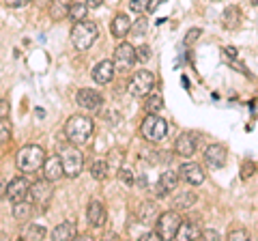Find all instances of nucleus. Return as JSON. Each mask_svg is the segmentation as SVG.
Returning a JSON list of instances; mask_svg holds the SVG:
<instances>
[{
  "instance_id": "nucleus-1",
  "label": "nucleus",
  "mask_w": 258,
  "mask_h": 241,
  "mask_svg": "<svg viewBox=\"0 0 258 241\" xmlns=\"http://www.w3.org/2000/svg\"><path fill=\"white\" fill-rule=\"evenodd\" d=\"M93 130H95V125H93L91 118L76 114L64 123V138H67L71 144H76V147H82V144H86L91 140Z\"/></svg>"
},
{
  "instance_id": "nucleus-2",
  "label": "nucleus",
  "mask_w": 258,
  "mask_h": 241,
  "mask_svg": "<svg viewBox=\"0 0 258 241\" xmlns=\"http://www.w3.org/2000/svg\"><path fill=\"white\" fill-rule=\"evenodd\" d=\"M15 162H18V168L24 174H32V172H37L39 168H43L45 151H43V147H39V144H26V147L20 149Z\"/></svg>"
},
{
  "instance_id": "nucleus-3",
  "label": "nucleus",
  "mask_w": 258,
  "mask_h": 241,
  "mask_svg": "<svg viewBox=\"0 0 258 241\" xmlns=\"http://www.w3.org/2000/svg\"><path fill=\"white\" fill-rule=\"evenodd\" d=\"M99 37V28L95 22H76V26L71 28V43L76 45V50H88Z\"/></svg>"
},
{
  "instance_id": "nucleus-4",
  "label": "nucleus",
  "mask_w": 258,
  "mask_h": 241,
  "mask_svg": "<svg viewBox=\"0 0 258 241\" xmlns=\"http://www.w3.org/2000/svg\"><path fill=\"white\" fill-rule=\"evenodd\" d=\"M142 138H147L149 142H161L168 136V123L166 118H161L159 114H149L140 125Z\"/></svg>"
},
{
  "instance_id": "nucleus-5",
  "label": "nucleus",
  "mask_w": 258,
  "mask_h": 241,
  "mask_svg": "<svg viewBox=\"0 0 258 241\" xmlns=\"http://www.w3.org/2000/svg\"><path fill=\"white\" fill-rule=\"evenodd\" d=\"M60 162H62V168H64V176L76 179V176L82 172L84 155L80 153V149L76 147V144H69V147L60 149Z\"/></svg>"
},
{
  "instance_id": "nucleus-6",
  "label": "nucleus",
  "mask_w": 258,
  "mask_h": 241,
  "mask_svg": "<svg viewBox=\"0 0 258 241\" xmlns=\"http://www.w3.org/2000/svg\"><path fill=\"white\" fill-rule=\"evenodd\" d=\"M153 86H155V76L147 69L134 74L132 80H129V84H127L129 93H132L134 97H147V95L153 91Z\"/></svg>"
},
{
  "instance_id": "nucleus-7",
  "label": "nucleus",
  "mask_w": 258,
  "mask_h": 241,
  "mask_svg": "<svg viewBox=\"0 0 258 241\" xmlns=\"http://www.w3.org/2000/svg\"><path fill=\"white\" fill-rule=\"evenodd\" d=\"M183 224L181 215L176 211H166L157 215V222H155V230L161 235V239H174L176 237V230Z\"/></svg>"
},
{
  "instance_id": "nucleus-8",
  "label": "nucleus",
  "mask_w": 258,
  "mask_h": 241,
  "mask_svg": "<svg viewBox=\"0 0 258 241\" xmlns=\"http://www.w3.org/2000/svg\"><path fill=\"white\" fill-rule=\"evenodd\" d=\"M136 61H138V54H136V47L132 43H120L116 47V52H114V67L118 71H123V74H127L129 69H132L136 65Z\"/></svg>"
},
{
  "instance_id": "nucleus-9",
  "label": "nucleus",
  "mask_w": 258,
  "mask_h": 241,
  "mask_svg": "<svg viewBox=\"0 0 258 241\" xmlns=\"http://www.w3.org/2000/svg\"><path fill=\"white\" fill-rule=\"evenodd\" d=\"M52 196H54L52 181H47L45 176H43L41 181H35V183H32V186H30L28 198H30L35 205H39V207H47V205H50Z\"/></svg>"
},
{
  "instance_id": "nucleus-10",
  "label": "nucleus",
  "mask_w": 258,
  "mask_h": 241,
  "mask_svg": "<svg viewBox=\"0 0 258 241\" xmlns=\"http://www.w3.org/2000/svg\"><path fill=\"white\" fill-rule=\"evenodd\" d=\"M179 179H181V176H179V172H176V170H164L159 174L157 183H155V196L164 198L168 194H172L174 188L179 186Z\"/></svg>"
},
{
  "instance_id": "nucleus-11",
  "label": "nucleus",
  "mask_w": 258,
  "mask_h": 241,
  "mask_svg": "<svg viewBox=\"0 0 258 241\" xmlns=\"http://www.w3.org/2000/svg\"><path fill=\"white\" fill-rule=\"evenodd\" d=\"M198 142H200V138L196 134H194V132H185V134H181L179 138H176L174 151L181 157H191L194 153H196V149H198Z\"/></svg>"
},
{
  "instance_id": "nucleus-12",
  "label": "nucleus",
  "mask_w": 258,
  "mask_h": 241,
  "mask_svg": "<svg viewBox=\"0 0 258 241\" xmlns=\"http://www.w3.org/2000/svg\"><path fill=\"white\" fill-rule=\"evenodd\" d=\"M76 101L84 110H99L103 106V97L99 93H95L93 88H80L76 93Z\"/></svg>"
},
{
  "instance_id": "nucleus-13",
  "label": "nucleus",
  "mask_w": 258,
  "mask_h": 241,
  "mask_svg": "<svg viewBox=\"0 0 258 241\" xmlns=\"http://www.w3.org/2000/svg\"><path fill=\"white\" fill-rule=\"evenodd\" d=\"M28 192H30V183L26 181V176H18L7 186V198L11 203H18V200H24L28 196Z\"/></svg>"
},
{
  "instance_id": "nucleus-14",
  "label": "nucleus",
  "mask_w": 258,
  "mask_h": 241,
  "mask_svg": "<svg viewBox=\"0 0 258 241\" xmlns=\"http://www.w3.org/2000/svg\"><path fill=\"white\" fill-rule=\"evenodd\" d=\"M179 176L185 183H189V186H200L205 181V170L198 164H183L179 170Z\"/></svg>"
},
{
  "instance_id": "nucleus-15",
  "label": "nucleus",
  "mask_w": 258,
  "mask_h": 241,
  "mask_svg": "<svg viewBox=\"0 0 258 241\" xmlns=\"http://www.w3.org/2000/svg\"><path fill=\"white\" fill-rule=\"evenodd\" d=\"M226 159H228V153H226V149L222 147V144H211V147H207L205 162L211 168H224Z\"/></svg>"
},
{
  "instance_id": "nucleus-16",
  "label": "nucleus",
  "mask_w": 258,
  "mask_h": 241,
  "mask_svg": "<svg viewBox=\"0 0 258 241\" xmlns=\"http://www.w3.org/2000/svg\"><path fill=\"white\" fill-rule=\"evenodd\" d=\"M114 63L112 61H101L99 65H95V69H93V80L97 84H108V82H112V78H114Z\"/></svg>"
},
{
  "instance_id": "nucleus-17",
  "label": "nucleus",
  "mask_w": 258,
  "mask_h": 241,
  "mask_svg": "<svg viewBox=\"0 0 258 241\" xmlns=\"http://www.w3.org/2000/svg\"><path fill=\"white\" fill-rule=\"evenodd\" d=\"M86 218L91 222V226H95V228L103 226V222H106V209H103V205L99 200H91V203H88Z\"/></svg>"
},
{
  "instance_id": "nucleus-18",
  "label": "nucleus",
  "mask_w": 258,
  "mask_h": 241,
  "mask_svg": "<svg viewBox=\"0 0 258 241\" xmlns=\"http://www.w3.org/2000/svg\"><path fill=\"white\" fill-rule=\"evenodd\" d=\"M43 176H45L47 181H58L60 176H64V168H62V162H60V155L45 159V164H43Z\"/></svg>"
},
{
  "instance_id": "nucleus-19",
  "label": "nucleus",
  "mask_w": 258,
  "mask_h": 241,
  "mask_svg": "<svg viewBox=\"0 0 258 241\" xmlns=\"http://www.w3.org/2000/svg\"><path fill=\"white\" fill-rule=\"evenodd\" d=\"M112 35L118 37V39H123L125 35L132 33V20H129V15L125 13H118L114 20H112Z\"/></svg>"
},
{
  "instance_id": "nucleus-20",
  "label": "nucleus",
  "mask_w": 258,
  "mask_h": 241,
  "mask_svg": "<svg viewBox=\"0 0 258 241\" xmlns=\"http://www.w3.org/2000/svg\"><path fill=\"white\" fill-rule=\"evenodd\" d=\"M32 205H35V203H32V200L28 203L26 198L18 200V203L13 205V218L18 220V222H28L32 215H35V207H32Z\"/></svg>"
},
{
  "instance_id": "nucleus-21",
  "label": "nucleus",
  "mask_w": 258,
  "mask_h": 241,
  "mask_svg": "<svg viewBox=\"0 0 258 241\" xmlns=\"http://www.w3.org/2000/svg\"><path fill=\"white\" fill-rule=\"evenodd\" d=\"M76 235H78V228L74 222H62L60 226H56L52 230V239L56 241H69V239H76Z\"/></svg>"
},
{
  "instance_id": "nucleus-22",
  "label": "nucleus",
  "mask_w": 258,
  "mask_h": 241,
  "mask_svg": "<svg viewBox=\"0 0 258 241\" xmlns=\"http://www.w3.org/2000/svg\"><path fill=\"white\" fill-rule=\"evenodd\" d=\"M203 237V230H200L194 222H183L179 230H176V237L174 239H181V241H189V239H200Z\"/></svg>"
},
{
  "instance_id": "nucleus-23",
  "label": "nucleus",
  "mask_w": 258,
  "mask_h": 241,
  "mask_svg": "<svg viewBox=\"0 0 258 241\" xmlns=\"http://www.w3.org/2000/svg\"><path fill=\"white\" fill-rule=\"evenodd\" d=\"M222 24H224V28H228V30L239 28L241 26V9L239 7H228L222 15Z\"/></svg>"
},
{
  "instance_id": "nucleus-24",
  "label": "nucleus",
  "mask_w": 258,
  "mask_h": 241,
  "mask_svg": "<svg viewBox=\"0 0 258 241\" xmlns=\"http://www.w3.org/2000/svg\"><path fill=\"white\" fill-rule=\"evenodd\" d=\"M69 0H52L50 3V15L52 20H62V18H69Z\"/></svg>"
},
{
  "instance_id": "nucleus-25",
  "label": "nucleus",
  "mask_w": 258,
  "mask_h": 241,
  "mask_svg": "<svg viewBox=\"0 0 258 241\" xmlns=\"http://www.w3.org/2000/svg\"><path fill=\"white\" fill-rule=\"evenodd\" d=\"M106 164H108V168H110V170L118 172L120 168H123V166H120V164H123V151H120V149H112L110 153H108Z\"/></svg>"
},
{
  "instance_id": "nucleus-26",
  "label": "nucleus",
  "mask_w": 258,
  "mask_h": 241,
  "mask_svg": "<svg viewBox=\"0 0 258 241\" xmlns=\"http://www.w3.org/2000/svg\"><path fill=\"white\" fill-rule=\"evenodd\" d=\"M24 239H45V228L39 226V224H28L26 228L22 230Z\"/></svg>"
},
{
  "instance_id": "nucleus-27",
  "label": "nucleus",
  "mask_w": 258,
  "mask_h": 241,
  "mask_svg": "<svg viewBox=\"0 0 258 241\" xmlns=\"http://www.w3.org/2000/svg\"><path fill=\"white\" fill-rule=\"evenodd\" d=\"M108 172H110V168H108V164L106 162H93V166H91V176L95 181H103L108 176Z\"/></svg>"
},
{
  "instance_id": "nucleus-28",
  "label": "nucleus",
  "mask_w": 258,
  "mask_h": 241,
  "mask_svg": "<svg viewBox=\"0 0 258 241\" xmlns=\"http://www.w3.org/2000/svg\"><path fill=\"white\" fill-rule=\"evenodd\" d=\"M138 218H140V222H151L153 218H157V209H155V205L153 203H142L140 205V211H138Z\"/></svg>"
},
{
  "instance_id": "nucleus-29",
  "label": "nucleus",
  "mask_w": 258,
  "mask_h": 241,
  "mask_svg": "<svg viewBox=\"0 0 258 241\" xmlns=\"http://www.w3.org/2000/svg\"><path fill=\"white\" fill-rule=\"evenodd\" d=\"M86 11H88L86 3H76V5H71V9H69V18L74 22H82L86 18Z\"/></svg>"
},
{
  "instance_id": "nucleus-30",
  "label": "nucleus",
  "mask_w": 258,
  "mask_h": 241,
  "mask_svg": "<svg viewBox=\"0 0 258 241\" xmlns=\"http://www.w3.org/2000/svg\"><path fill=\"white\" fill-rule=\"evenodd\" d=\"M11 132H13V127H11V120L3 116V118H0V147L9 142V138H11Z\"/></svg>"
},
{
  "instance_id": "nucleus-31",
  "label": "nucleus",
  "mask_w": 258,
  "mask_h": 241,
  "mask_svg": "<svg viewBox=\"0 0 258 241\" xmlns=\"http://www.w3.org/2000/svg\"><path fill=\"white\" fill-rule=\"evenodd\" d=\"M144 106H147V112H149V114H157V112L164 108V101H161L159 95H151Z\"/></svg>"
},
{
  "instance_id": "nucleus-32",
  "label": "nucleus",
  "mask_w": 258,
  "mask_h": 241,
  "mask_svg": "<svg viewBox=\"0 0 258 241\" xmlns=\"http://www.w3.org/2000/svg\"><path fill=\"white\" fill-rule=\"evenodd\" d=\"M194 203H196V196H194V194H181L179 198L174 200V205L179 209H189Z\"/></svg>"
},
{
  "instance_id": "nucleus-33",
  "label": "nucleus",
  "mask_w": 258,
  "mask_h": 241,
  "mask_svg": "<svg viewBox=\"0 0 258 241\" xmlns=\"http://www.w3.org/2000/svg\"><path fill=\"white\" fill-rule=\"evenodd\" d=\"M149 3H151V0H129V9H132L134 13L149 11Z\"/></svg>"
},
{
  "instance_id": "nucleus-34",
  "label": "nucleus",
  "mask_w": 258,
  "mask_h": 241,
  "mask_svg": "<svg viewBox=\"0 0 258 241\" xmlns=\"http://www.w3.org/2000/svg\"><path fill=\"white\" fill-rule=\"evenodd\" d=\"M254 170H256V164L249 159V162H243V166H241V179L243 181H247L249 176L254 174Z\"/></svg>"
},
{
  "instance_id": "nucleus-35",
  "label": "nucleus",
  "mask_w": 258,
  "mask_h": 241,
  "mask_svg": "<svg viewBox=\"0 0 258 241\" xmlns=\"http://www.w3.org/2000/svg\"><path fill=\"white\" fill-rule=\"evenodd\" d=\"M118 179L120 181H123V183H127V186H134V172L132 170H129V168H120V170H118Z\"/></svg>"
},
{
  "instance_id": "nucleus-36",
  "label": "nucleus",
  "mask_w": 258,
  "mask_h": 241,
  "mask_svg": "<svg viewBox=\"0 0 258 241\" xmlns=\"http://www.w3.org/2000/svg\"><path fill=\"white\" fill-rule=\"evenodd\" d=\"M228 239L243 241V239H249V235H247V230H243V228H237V230H230V232H228Z\"/></svg>"
},
{
  "instance_id": "nucleus-37",
  "label": "nucleus",
  "mask_w": 258,
  "mask_h": 241,
  "mask_svg": "<svg viewBox=\"0 0 258 241\" xmlns=\"http://www.w3.org/2000/svg\"><path fill=\"white\" fill-rule=\"evenodd\" d=\"M136 54H138L140 61H149V58H151V47H149V45H142V47H138V50H136Z\"/></svg>"
},
{
  "instance_id": "nucleus-38",
  "label": "nucleus",
  "mask_w": 258,
  "mask_h": 241,
  "mask_svg": "<svg viewBox=\"0 0 258 241\" xmlns=\"http://www.w3.org/2000/svg\"><path fill=\"white\" fill-rule=\"evenodd\" d=\"M144 28H147V20H140L138 24H132V33L134 35H144Z\"/></svg>"
},
{
  "instance_id": "nucleus-39",
  "label": "nucleus",
  "mask_w": 258,
  "mask_h": 241,
  "mask_svg": "<svg viewBox=\"0 0 258 241\" xmlns=\"http://www.w3.org/2000/svg\"><path fill=\"white\" fill-rule=\"evenodd\" d=\"M28 3H30V0H5V5L11 7V9H20V7L28 5Z\"/></svg>"
},
{
  "instance_id": "nucleus-40",
  "label": "nucleus",
  "mask_w": 258,
  "mask_h": 241,
  "mask_svg": "<svg viewBox=\"0 0 258 241\" xmlns=\"http://www.w3.org/2000/svg\"><path fill=\"white\" fill-rule=\"evenodd\" d=\"M203 239H207V241L220 239V232H217V230H203Z\"/></svg>"
},
{
  "instance_id": "nucleus-41",
  "label": "nucleus",
  "mask_w": 258,
  "mask_h": 241,
  "mask_svg": "<svg viewBox=\"0 0 258 241\" xmlns=\"http://www.w3.org/2000/svg\"><path fill=\"white\" fill-rule=\"evenodd\" d=\"M200 33H203V30H200V28H191V30H189V35L185 37V43H191L196 37H200Z\"/></svg>"
},
{
  "instance_id": "nucleus-42",
  "label": "nucleus",
  "mask_w": 258,
  "mask_h": 241,
  "mask_svg": "<svg viewBox=\"0 0 258 241\" xmlns=\"http://www.w3.org/2000/svg\"><path fill=\"white\" fill-rule=\"evenodd\" d=\"M161 3H166V0H151V3H149V11H155Z\"/></svg>"
},
{
  "instance_id": "nucleus-43",
  "label": "nucleus",
  "mask_w": 258,
  "mask_h": 241,
  "mask_svg": "<svg viewBox=\"0 0 258 241\" xmlns=\"http://www.w3.org/2000/svg\"><path fill=\"white\" fill-rule=\"evenodd\" d=\"M103 0H86V5L91 7V9H97V7H101Z\"/></svg>"
},
{
  "instance_id": "nucleus-44",
  "label": "nucleus",
  "mask_w": 258,
  "mask_h": 241,
  "mask_svg": "<svg viewBox=\"0 0 258 241\" xmlns=\"http://www.w3.org/2000/svg\"><path fill=\"white\" fill-rule=\"evenodd\" d=\"M226 56H232V58H235V56H237V50H235V47H226Z\"/></svg>"
},
{
  "instance_id": "nucleus-45",
  "label": "nucleus",
  "mask_w": 258,
  "mask_h": 241,
  "mask_svg": "<svg viewBox=\"0 0 258 241\" xmlns=\"http://www.w3.org/2000/svg\"><path fill=\"white\" fill-rule=\"evenodd\" d=\"M5 196H7V186L0 181V198H5Z\"/></svg>"
},
{
  "instance_id": "nucleus-46",
  "label": "nucleus",
  "mask_w": 258,
  "mask_h": 241,
  "mask_svg": "<svg viewBox=\"0 0 258 241\" xmlns=\"http://www.w3.org/2000/svg\"><path fill=\"white\" fill-rule=\"evenodd\" d=\"M249 3H252V5H256V7H258V0H249Z\"/></svg>"
},
{
  "instance_id": "nucleus-47",
  "label": "nucleus",
  "mask_w": 258,
  "mask_h": 241,
  "mask_svg": "<svg viewBox=\"0 0 258 241\" xmlns=\"http://www.w3.org/2000/svg\"><path fill=\"white\" fill-rule=\"evenodd\" d=\"M37 3H41V5H43V3H47V0H37Z\"/></svg>"
}]
</instances>
